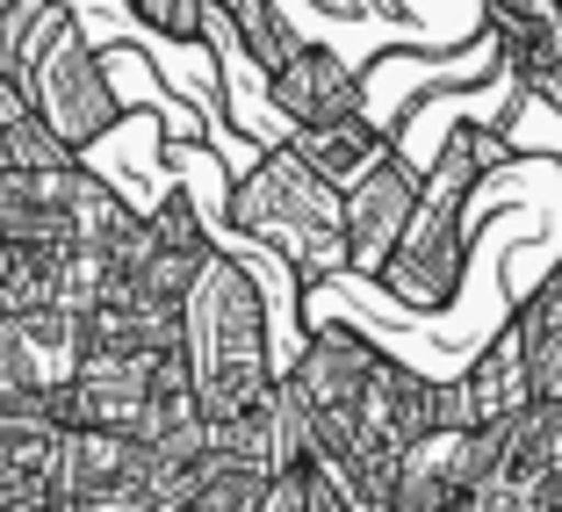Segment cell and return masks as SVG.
<instances>
[{"mask_svg": "<svg viewBox=\"0 0 562 512\" xmlns=\"http://www.w3.org/2000/svg\"><path fill=\"white\" fill-rule=\"evenodd\" d=\"M188 368L202 390V426L232 433L281 390V347H274V311H267V275L246 253H216L188 297Z\"/></svg>", "mask_w": 562, "mask_h": 512, "instance_id": "cell-1", "label": "cell"}, {"mask_svg": "<svg viewBox=\"0 0 562 512\" xmlns=\"http://www.w3.org/2000/svg\"><path fill=\"white\" fill-rule=\"evenodd\" d=\"M513 159L505 131L497 123H447L440 152L426 166V202L412 216V238L397 246L382 289L397 311H447L462 297V275H469V232H476V188L491 181L497 166Z\"/></svg>", "mask_w": 562, "mask_h": 512, "instance_id": "cell-2", "label": "cell"}, {"mask_svg": "<svg viewBox=\"0 0 562 512\" xmlns=\"http://www.w3.org/2000/svg\"><path fill=\"white\" fill-rule=\"evenodd\" d=\"M224 216H232V224L274 267H289V281H296L303 297H317L325 281H353V260H347V196H331V188L317 181L289 145H274L246 181L232 188Z\"/></svg>", "mask_w": 562, "mask_h": 512, "instance_id": "cell-3", "label": "cell"}, {"mask_svg": "<svg viewBox=\"0 0 562 512\" xmlns=\"http://www.w3.org/2000/svg\"><path fill=\"white\" fill-rule=\"evenodd\" d=\"M30 109H36V123H44L72 159H87L101 137L123 131V94H116V80H109V58H101L94 36H87L80 8H66L58 30L44 36V51H36Z\"/></svg>", "mask_w": 562, "mask_h": 512, "instance_id": "cell-4", "label": "cell"}, {"mask_svg": "<svg viewBox=\"0 0 562 512\" xmlns=\"http://www.w3.org/2000/svg\"><path fill=\"white\" fill-rule=\"evenodd\" d=\"M94 188H101L94 159L8 166V181H0V253H66Z\"/></svg>", "mask_w": 562, "mask_h": 512, "instance_id": "cell-5", "label": "cell"}, {"mask_svg": "<svg viewBox=\"0 0 562 512\" xmlns=\"http://www.w3.org/2000/svg\"><path fill=\"white\" fill-rule=\"evenodd\" d=\"M267 109H274V123L289 131V145H296V137L361 123L368 116V80L339 44H303L296 66L267 80Z\"/></svg>", "mask_w": 562, "mask_h": 512, "instance_id": "cell-6", "label": "cell"}, {"mask_svg": "<svg viewBox=\"0 0 562 512\" xmlns=\"http://www.w3.org/2000/svg\"><path fill=\"white\" fill-rule=\"evenodd\" d=\"M426 202V166L390 152V159L368 174L361 188L347 196V260H353V281H382L397 246L412 238V216Z\"/></svg>", "mask_w": 562, "mask_h": 512, "instance_id": "cell-7", "label": "cell"}, {"mask_svg": "<svg viewBox=\"0 0 562 512\" xmlns=\"http://www.w3.org/2000/svg\"><path fill=\"white\" fill-rule=\"evenodd\" d=\"M527 404H533V361H527L519 325L505 318V325L476 347V361H469L454 382H440V426L491 433V426H505V419H519Z\"/></svg>", "mask_w": 562, "mask_h": 512, "instance_id": "cell-8", "label": "cell"}, {"mask_svg": "<svg viewBox=\"0 0 562 512\" xmlns=\"http://www.w3.org/2000/svg\"><path fill=\"white\" fill-rule=\"evenodd\" d=\"M50 498L58 505H145V477H151V447L123 441V433H94V426H66L50 447Z\"/></svg>", "mask_w": 562, "mask_h": 512, "instance_id": "cell-9", "label": "cell"}, {"mask_svg": "<svg viewBox=\"0 0 562 512\" xmlns=\"http://www.w3.org/2000/svg\"><path fill=\"white\" fill-rule=\"evenodd\" d=\"M159 361H166V354L87 347L80 376H72V390H66V426H94V433H123V441H145L151 390H159Z\"/></svg>", "mask_w": 562, "mask_h": 512, "instance_id": "cell-10", "label": "cell"}, {"mask_svg": "<svg viewBox=\"0 0 562 512\" xmlns=\"http://www.w3.org/2000/svg\"><path fill=\"white\" fill-rule=\"evenodd\" d=\"M476 469H483V433L440 426V433H426V441L404 455V469H397V505L404 512H454V498L476 483ZM397 505H390V512H397Z\"/></svg>", "mask_w": 562, "mask_h": 512, "instance_id": "cell-11", "label": "cell"}, {"mask_svg": "<svg viewBox=\"0 0 562 512\" xmlns=\"http://www.w3.org/2000/svg\"><path fill=\"white\" fill-rule=\"evenodd\" d=\"M210 15H216L210 44L216 51H246V66L260 73V80L289 73V66H296V51L311 44L296 8H267V0H210Z\"/></svg>", "mask_w": 562, "mask_h": 512, "instance_id": "cell-12", "label": "cell"}, {"mask_svg": "<svg viewBox=\"0 0 562 512\" xmlns=\"http://www.w3.org/2000/svg\"><path fill=\"white\" fill-rule=\"evenodd\" d=\"M289 152H296V159L311 166V174H317V181L331 188V196H353V188H361L368 174H375V166L390 159V152H397V137H382L375 123L361 116V123H339V131L296 137V145H289Z\"/></svg>", "mask_w": 562, "mask_h": 512, "instance_id": "cell-13", "label": "cell"}, {"mask_svg": "<svg viewBox=\"0 0 562 512\" xmlns=\"http://www.w3.org/2000/svg\"><path fill=\"white\" fill-rule=\"evenodd\" d=\"M267 491H274V477H267L260 463H238L232 447L216 441L210 469H202V477L188 483V491L173 498L166 512H260V505H267Z\"/></svg>", "mask_w": 562, "mask_h": 512, "instance_id": "cell-14", "label": "cell"}, {"mask_svg": "<svg viewBox=\"0 0 562 512\" xmlns=\"http://www.w3.org/2000/svg\"><path fill=\"white\" fill-rule=\"evenodd\" d=\"M131 30H145L159 51H216L210 44V0H131L123 8Z\"/></svg>", "mask_w": 562, "mask_h": 512, "instance_id": "cell-15", "label": "cell"}, {"mask_svg": "<svg viewBox=\"0 0 562 512\" xmlns=\"http://www.w3.org/2000/svg\"><path fill=\"white\" fill-rule=\"evenodd\" d=\"M513 325H519L527 347H555V340H562V260L513 303Z\"/></svg>", "mask_w": 562, "mask_h": 512, "instance_id": "cell-16", "label": "cell"}, {"mask_svg": "<svg viewBox=\"0 0 562 512\" xmlns=\"http://www.w3.org/2000/svg\"><path fill=\"white\" fill-rule=\"evenodd\" d=\"M66 159H72V152L58 145L36 116L22 123V131H8V166H66Z\"/></svg>", "mask_w": 562, "mask_h": 512, "instance_id": "cell-17", "label": "cell"}, {"mask_svg": "<svg viewBox=\"0 0 562 512\" xmlns=\"http://www.w3.org/2000/svg\"><path fill=\"white\" fill-rule=\"evenodd\" d=\"M30 116H36V109H30V87H22L15 73L0 66V137H8V131H22Z\"/></svg>", "mask_w": 562, "mask_h": 512, "instance_id": "cell-18", "label": "cell"}, {"mask_svg": "<svg viewBox=\"0 0 562 512\" xmlns=\"http://www.w3.org/2000/svg\"><path fill=\"white\" fill-rule=\"evenodd\" d=\"M260 512H311V469H289V477H274V491H267Z\"/></svg>", "mask_w": 562, "mask_h": 512, "instance_id": "cell-19", "label": "cell"}, {"mask_svg": "<svg viewBox=\"0 0 562 512\" xmlns=\"http://www.w3.org/2000/svg\"><path fill=\"white\" fill-rule=\"evenodd\" d=\"M311 512H353V505H347V498H339V491H331V483L311 469Z\"/></svg>", "mask_w": 562, "mask_h": 512, "instance_id": "cell-20", "label": "cell"}, {"mask_svg": "<svg viewBox=\"0 0 562 512\" xmlns=\"http://www.w3.org/2000/svg\"><path fill=\"white\" fill-rule=\"evenodd\" d=\"M0 181H8V137H0Z\"/></svg>", "mask_w": 562, "mask_h": 512, "instance_id": "cell-21", "label": "cell"}, {"mask_svg": "<svg viewBox=\"0 0 562 512\" xmlns=\"http://www.w3.org/2000/svg\"><path fill=\"white\" fill-rule=\"evenodd\" d=\"M397 512H404V505H397Z\"/></svg>", "mask_w": 562, "mask_h": 512, "instance_id": "cell-22", "label": "cell"}]
</instances>
